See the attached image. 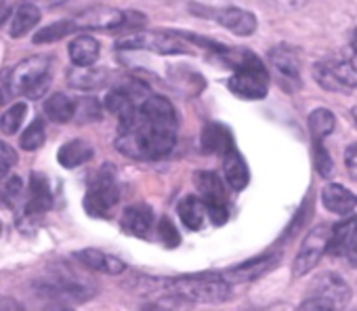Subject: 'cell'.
<instances>
[{
	"mask_svg": "<svg viewBox=\"0 0 357 311\" xmlns=\"http://www.w3.org/2000/svg\"><path fill=\"white\" fill-rule=\"evenodd\" d=\"M0 232H3V225H0Z\"/></svg>",
	"mask_w": 357,
	"mask_h": 311,
	"instance_id": "b9f144b4",
	"label": "cell"
},
{
	"mask_svg": "<svg viewBox=\"0 0 357 311\" xmlns=\"http://www.w3.org/2000/svg\"><path fill=\"white\" fill-rule=\"evenodd\" d=\"M315 82L326 91H351L357 89V61L347 59H326L313 68Z\"/></svg>",
	"mask_w": 357,
	"mask_h": 311,
	"instance_id": "52a82bcc",
	"label": "cell"
},
{
	"mask_svg": "<svg viewBox=\"0 0 357 311\" xmlns=\"http://www.w3.org/2000/svg\"><path fill=\"white\" fill-rule=\"evenodd\" d=\"M271 68L275 70L278 78L282 80L284 89H296L301 84V66L296 53H292L288 47H278L269 51Z\"/></svg>",
	"mask_w": 357,
	"mask_h": 311,
	"instance_id": "7c38bea8",
	"label": "cell"
},
{
	"mask_svg": "<svg viewBox=\"0 0 357 311\" xmlns=\"http://www.w3.org/2000/svg\"><path fill=\"white\" fill-rule=\"evenodd\" d=\"M91 158H93V147H91L86 141H82V139L68 141L66 145H61V149H59V153H57L59 165L66 167V169L82 167V165H86Z\"/></svg>",
	"mask_w": 357,
	"mask_h": 311,
	"instance_id": "44dd1931",
	"label": "cell"
},
{
	"mask_svg": "<svg viewBox=\"0 0 357 311\" xmlns=\"http://www.w3.org/2000/svg\"><path fill=\"white\" fill-rule=\"evenodd\" d=\"M334 126H336V118H334V114L330 109L319 107V109L311 112V116H309V130L315 137V141H321L326 135H330L334 130Z\"/></svg>",
	"mask_w": 357,
	"mask_h": 311,
	"instance_id": "83f0119b",
	"label": "cell"
},
{
	"mask_svg": "<svg viewBox=\"0 0 357 311\" xmlns=\"http://www.w3.org/2000/svg\"><path fill=\"white\" fill-rule=\"evenodd\" d=\"M307 298L317 301L319 305H324L330 311H344V307L351 301V288L340 275L328 271V273H321L315 278Z\"/></svg>",
	"mask_w": 357,
	"mask_h": 311,
	"instance_id": "ba28073f",
	"label": "cell"
},
{
	"mask_svg": "<svg viewBox=\"0 0 357 311\" xmlns=\"http://www.w3.org/2000/svg\"><path fill=\"white\" fill-rule=\"evenodd\" d=\"M120 200V188L116 183L114 173L109 169H101V173L91 181L86 196H84V208L91 217H109Z\"/></svg>",
	"mask_w": 357,
	"mask_h": 311,
	"instance_id": "5b68a950",
	"label": "cell"
},
{
	"mask_svg": "<svg viewBox=\"0 0 357 311\" xmlns=\"http://www.w3.org/2000/svg\"><path fill=\"white\" fill-rule=\"evenodd\" d=\"M51 206H53V192L49 188V181H47V177L34 173L30 179V188H28V200H26L24 217L36 219V217L45 215Z\"/></svg>",
	"mask_w": 357,
	"mask_h": 311,
	"instance_id": "4fadbf2b",
	"label": "cell"
},
{
	"mask_svg": "<svg viewBox=\"0 0 357 311\" xmlns=\"http://www.w3.org/2000/svg\"><path fill=\"white\" fill-rule=\"evenodd\" d=\"M328 252L336 259H344L351 267L357 265V217H349L334 225Z\"/></svg>",
	"mask_w": 357,
	"mask_h": 311,
	"instance_id": "30bf717a",
	"label": "cell"
},
{
	"mask_svg": "<svg viewBox=\"0 0 357 311\" xmlns=\"http://www.w3.org/2000/svg\"><path fill=\"white\" fill-rule=\"evenodd\" d=\"M61 3H66V0H47L49 7H55V5H61Z\"/></svg>",
	"mask_w": 357,
	"mask_h": 311,
	"instance_id": "f35d334b",
	"label": "cell"
},
{
	"mask_svg": "<svg viewBox=\"0 0 357 311\" xmlns=\"http://www.w3.org/2000/svg\"><path fill=\"white\" fill-rule=\"evenodd\" d=\"M68 51L76 68H89L99 59V43L93 36H76Z\"/></svg>",
	"mask_w": 357,
	"mask_h": 311,
	"instance_id": "603a6c76",
	"label": "cell"
},
{
	"mask_svg": "<svg viewBox=\"0 0 357 311\" xmlns=\"http://www.w3.org/2000/svg\"><path fill=\"white\" fill-rule=\"evenodd\" d=\"M176 112L168 99L149 95L137 112L120 122L116 147L135 160L162 158L176 141Z\"/></svg>",
	"mask_w": 357,
	"mask_h": 311,
	"instance_id": "6da1fadb",
	"label": "cell"
},
{
	"mask_svg": "<svg viewBox=\"0 0 357 311\" xmlns=\"http://www.w3.org/2000/svg\"><path fill=\"white\" fill-rule=\"evenodd\" d=\"M244 311H269V309H244Z\"/></svg>",
	"mask_w": 357,
	"mask_h": 311,
	"instance_id": "ab89813d",
	"label": "cell"
},
{
	"mask_svg": "<svg viewBox=\"0 0 357 311\" xmlns=\"http://www.w3.org/2000/svg\"><path fill=\"white\" fill-rule=\"evenodd\" d=\"M45 139H47L45 120L36 118V120H34V122L24 130V135H22V139H20V143H22V147H24V149L34 151V149H38V147H43V145H45Z\"/></svg>",
	"mask_w": 357,
	"mask_h": 311,
	"instance_id": "f546056e",
	"label": "cell"
},
{
	"mask_svg": "<svg viewBox=\"0 0 357 311\" xmlns=\"http://www.w3.org/2000/svg\"><path fill=\"white\" fill-rule=\"evenodd\" d=\"M5 202L9 204V206H13L15 204V200L20 198V194H22V179H17V177H13L7 185H5Z\"/></svg>",
	"mask_w": 357,
	"mask_h": 311,
	"instance_id": "e575fe53",
	"label": "cell"
},
{
	"mask_svg": "<svg viewBox=\"0 0 357 311\" xmlns=\"http://www.w3.org/2000/svg\"><path fill=\"white\" fill-rule=\"evenodd\" d=\"M166 292L188 303H221L229 296V282L223 273H190L162 282Z\"/></svg>",
	"mask_w": 357,
	"mask_h": 311,
	"instance_id": "7a4b0ae2",
	"label": "cell"
},
{
	"mask_svg": "<svg viewBox=\"0 0 357 311\" xmlns=\"http://www.w3.org/2000/svg\"><path fill=\"white\" fill-rule=\"evenodd\" d=\"M196 188L202 196L206 213L215 225H223L229 217L227 211V192L221 177L213 171H198L196 173Z\"/></svg>",
	"mask_w": 357,
	"mask_h": 311,
	"instance_id": "8992f818",
	"label": "cell"
},
{
	"mask_svg": "<svg viewBox=\"0 0 357 311\" xmlns=\"http://www.w3.org/2000/svg\"><path fill=\"white\" fill-rule=\"evenodd\" d=\"M315 167H317V173L321 177H330L332 175V169H334L328 151L324 149V145L319 141H315Z\"/></svg>",
	"mask_w": 357,
	"mask_h": 311,
	"instance_id": "1f68e13d",
	"label": "cell"
},
{
	"mask_svg": "<svg viewBox=\"0 0 357 311\" xmlns=\"http://www.w3.org/2000/svg\"><path fill=\"white\" fill-rule=\"evenodd\" d=\"M0 311H22V307L17 305V303H9V301H5V303H0Z\"/></svg>",
	"mask_w": 357,
	"mask_h": 311,
	"instance_id": "d590c367",
	"label": "cell"
},
{
	"mask_svg": "<svg viewBox=\"0 0 357 311\" xmlns=\"http://www.w3.org/2000/svg\"><path fill=\"white\" fill-rule=\"evenodd\" d=\"M11 97L40 99L51 86V59L49 57H28L7 72Z\"/></svg>",
	"mask_w": 357,
	"mask_h": 311,
	"instance_id": "3957f363",
	"label": "cell"
},
{
	"mask_svg": "<svg viewBox=\"0 0 357 311\" xmlns=\"http://www.w3.org/2000/svg\"><path fill=\"white\" fill-rule=\"evenodd\" d=\"M280 261V255H261L257 259H250L238 267L227 269L223 275L229 284H244V282H252L257 278H261L263 273L271 271Z\"/></svg>",
	"mask_w": 357,
	"mask_h": 311,
	"instance_id": "5bb4252c",
	"label": "cell"
},
{
	"mask_svg": "<svg viewBox=\"0 0 357 311\" xmlns=\"http://www.w3.org/2000/svg\"><path fill=\"white\" fill-rule=\"evenodd\" d=\"M78 28L74 24V20H63V22H55L47 28H43L36 36H34V43L36 45H49V43H57L70 34H74Z\"/></svg>",
	"mask_w": 357,
	"mask_h": 311,
	"instance_id": "4316f807",
	"label": "cell"
},
{
	"mask_svg": "<svg viewBox=\"0 0 357 311\" xmlns=\"http://www.w3.org/2000/svg\"><path fill=\"white\" fill-rule=\"evenodd\" d=\"M330 236H332V229L326 227V225H317L307 234V238L303 240L301 250H298V255L294 259V267H292L294 278H301V275L309 273L319 263V259L328 252Z\"/></svg>",
	"mask_w": 357,
	"mask_h": 311,
	"instance_id": "9c48e42d",
	"label": "cell"
},
{
	"mask_svg": "<svg viewBox=\"0 0 357 311\" xmlns=\"http://www.w3.org/2000/svg\"><path fill=\"white\" fill-rule=\"evenodd\" d=\"M176 211H178V217H181L183 225H185L188 229H192V232L202 229V227H204V221H206V217H208L206 206H204L202 198H198V196H188V198H183L181 202H178V208H176Z\"/></svg>",
	"mask_w": 357,
	"mask_h": 311,
	"instance_id": "7402d4cb",
	"label": "cell"
},
{
	"mask_svg": "<svg viewBox=\"0 0 357 311\" xmlns=\"http://www.w3.org/2000/svg\"><path fill=\"white\" fill-rule=\"evenodd\" d=\"M105 72L103 70H95V68H74L68 76V82L74 86V89H80V91H93V89H99L103 82H105Z\"/></svg>",
	"mask_w": 357,
	"mask_h": 311,
	"instance_id": "484cf974",
	"label": "cell"
},
{
	"mask_svg": "<svg viewBox=\"0 0 357 311\" xmlns=\"http://www.w3.org/2000/svg\"><path fill=\"white\" fill-rule=\"evenodd\" d=\"M78 30H116L126 24V15L112 7H91L74 17Z\"/></svg>",
	"mask_w": 357,
	"mask_h": 311,
	"instance_id": "8fae6325",
	"label": "cell"
},
{
	"mask_svg": "<svg viewBox=\"0 0 357 311\" xmlns=\"http://www.w3.org/2000/svg\"><path fill=\"white\" fill-rule=\"evenodd\" d=\"M26 114H28V103H15V105H11L3 114V118H0V130H3L5 135H15L20 130V126L24 124Z\"/></svg>",
	"mask_w": 357,
	"mask_h": 311,
	"instance_id": "f1b7e54d",
	"label": "cell"
},
{
	"mask_svg": "<svg viewBox=\"0 0 357 311\" xmlns=\"http://www.w3.org/2000/svg\"><path fill=\"white\" fill-rule=\"evenodd\" d=\"M351 49H353V53L357 55V28H355V32H353V38H351Z\"/></svg>",
	"mask_w": 357,
	"mask_h": 311,
	"instance_id": "8d00e7d4",
	"label": "cell"
},
{
	"mask_svg": "<svg viewBox=\"0 0 357 311\" xmlns=\"http://www.w3.org/2000/svg\"><path fill=\"white\" fill-rule=\"evenodd\" d=\"M158 236L162 238V242H164L166 246H176V244H178V234H176L174 225H172L168 219H162V221L158 223Z\"/></svg>",
	"mask_w": 357,
	"mask_h": 311,
	"instance_id": "d6a6232c",
	"label": "cell"
},
{
	"mask_svg": "<svg viewBox=\"0 0 357 311\" xmlns=\"http://www.w3.org/2000/svg\"><path fill=\"white\" fill-rule=\"evenodd\" d=\"M217 22L221 26H225L229 32H234L236 36H250L257 30V17L244 9H223L217 15Z\"/></svg>",
	"mask_w": 357,
	"mask_h": 311,
	"instance_id": "d6986e66",
	"label": "cell"
},
{
	"mask_svg": "<svg viewBox=\"0 0 357 311\" xmlns=\"http://www.w3.org/2000/svg\"><path fill=\"white\" fill-rule=\"evenodd\" d=\"M141 311H162V309H160L158 305H145V307H143Z\"/></svg>",
	"mask_w": 357,
	"mask_h": 311,
	"instance_id": "74e56055",
	"label": "cell"
},
{
	"mask_svg": "<svg viewBox=\"0 0 357 311\" xmlns=\"http://www.w3.org/2000/svg\"><path fill=\"white\" fill-rule=\"evenodd\" d=\"M76 259L86 265L89 269L93 271H101V273H107V275H118L126 269L124 261H120L118 257L114 255H107L103 250H97V248H84L80 252H76Z\"/></svg>",
	"mask_w": 357,
	"mask_h": 311,
	"instance_id": "2e32d148",
	"label": "cell"
},
{
	"mask_svg": "<svg viewBox=\"0 0 357 311\" xmlns=\"http://www.w3.org/2000/svg\"><path fill=\"white\" fill-rule=\"evenodd\" d=\"M192 40L185 36H174L166 32H135L128 36H122L116 43V49L120 51H153L158 55H183L192 53Z\"/></svg>",
	"mask_w": 357,
	"mask_h": 311,
	"instance_id": "277c9868",
	"label": "cell"
},
{
	"mask_svg": "<svg viewBox=\"0 0 357 311\" xmlns=\"http://www.w3.org/2000/svg\"><path fill=\"white\" fill-rule=\"evenodd\" d=\"M223 173H225L227 183H229L236 192H242V190L248 188V181H250L248 165H246V160L242 158V153L236 149V145L223 156Z\"/></svg>",
	"mask_w": 357,
	"mask_h": 311,
	"instance_id": "e0dca14e",
	"label": "cell"
},
{
	"mask_svg": "<svg viewBox=\"0 0 357 311\" xmlns=\"http://www.w3.org/2000/svg\"><path fill=\"white\" fill-rule=\"evenodd\" d=\"M321 202L334 215H351L357 208V196L338 183H330L324 188Z\"/></svg>",
	"mask_w": 357,
	"mask_h": 311,
	"instance_id": "ac0fdd59",
	"label": "cell"
},
{
	"mask_svg": "<svg viewBox=\"0 0 357 311\" xmlns=\"http://www.w3.org/2000/svg\"><path fill=\"white\" fill-rule=\"evenodd\" d=\"M234 147V139H231V132L221 126V124H206L202 128V151L213 156V153H219V156H225L229 149Z\"/></svg>",
	"mask_w": 357,
	"mask_h": 311,
	"instance_id": "ffe728a7",
	"label": "cell"
},
{
	"mask_svg": "<svg viewBox=\"0 0 357 311\" xmlns=\"http://www.w3.org/2000/svg\"><path fill=\"white\" fill-rule=\"evenodd\" d=\"M45 114L49 120L57 124H66L76 116V103L63 93H55L45 101Z\"/></svg>",
	"mask_w": 357,
	"mask_h": 311,
	"instance_id": "d4e9b609",
	"label": "cell"
},
{
	"mask_svg": "<svg viewBox=\"0 0 357 311\" xmlns=\"http://www.w3.org/2000/svg\"><path fill=\"white\" fill-rule=\"evenodd\" d=\"M61 311H70V309H61Z\"/></svg>",
	"mask_w": 357,
	"mask_h": 311,
	"instance_id": "7bdbcfd3",
	"label": "cell"
},
{
	"mask_svg": "<svg viewBox=\"0 0 357 311\" xmlns=\"http://www.w3.org/2000/svg\"><path fill=\"white\" fill-rule=\"evenodd\" d=\"M353 118H355V122H357V107L353 109Z\"/></svg>",
	"mask_w": 357,
	"mask_h": 311,
	"instance_id": "60d3db41",
	"label": "cell"
},
{
	"mask_svg": "<svg viewBox=\"0 0 357 311\" xmlns=\"http://www.w3.org/2000/svg\"><path fill=\"white\" fill-rule=\"evenodd\" d=\"M40 22V9L32 3H24L22 7H17V11L11 17V36L13 38H22L28 32H32L36 28V24Z\"/></svg>",
	"mask_w": 357,
	"mask_h": 311,
	"instance_id": "cb8c5ba5",
	"label": "cell"
},
{
	"mask_svg": "<svg viewBox=\"0 0 357 311\" xmlns=\"http://www.w3.org/2000/svg\"><path fill=\"white\" fill-rule=\"evenodd\" d=\"M344 167L349 171V177L357 181V143H351L344 149Z\"/></svg>",
	"mask_w": 357,
	"mask_h": 311,
	"instance_id": "836d02e7",
	"label": "cell"
},
{
	"mask_svg": "<svg viewBox=\"0 0 357 311\" xmlns=\"http://www.w3.org/2000/svg\"><path fill=\"white\" fill-rule=\"evenodd\" d=\"M120 225L128 236L145 238L153 227V211H151V206L139 202V204H132V206L124 208Z\"/></svg>",
	"mask_w": 357,
	"mask_h": 311,
	"instance_id": "9a60e30c",
	"label": "cell"
},
{
	"mask_svg": "<svg viewBox=\"0 0 357 311\" xmlns=\"http://www.w3.org/2000/svg\"><path fill=\"white\" fill-rule=\"evenodd\" d=\"M17 160H20L17 151L9 143L0 141V181H5L11 175V171L15 169Z\"/></svg>",
	"mask_w": 357,
	"mask_h": 311,
	"instance_id": "4dcf8cb0",
	"label": "cell"
}]
</instances>
